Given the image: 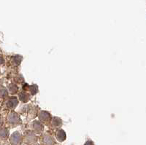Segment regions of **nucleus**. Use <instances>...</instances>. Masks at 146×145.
Masks as SVG:
<instances>
[{"label": "nucleus", "instance_id": "f257e3e1", "mask_svg": "<svg viewBox=\"0 0 146 145\" xmlns=\"http://www.w3.org/2000/svg\"><path fill=\"white\" fill-rule=\"evenodd\" d=\"M17 104H18V101H17L16 99H11L7 103V106L9 107H11V108H14Z\"/></svg>", "mask_w": 146, "mask_h": 145}, {"label": "nucleus", "instance_id": "f03ea898", "mask_svg": "<svg viewBox=\"0 0 146 145\" xmlns=\"http://www.w3.org/2000/svg\"><path fill=\"white\" fill-rule=\"evenodd\" d=\"M49 117H50V115L46 112H41V114L40 115V118L41 120H48Z\"/></svg>", "mask_w": 146, "mask_h": 145}, {"label": "nucleus", "instance_id": "7ed1b4c3", "mask_svg": "<svg viewBox=\"0 0 146 145\" xmlns=\"http://www.w3.org/2000/svg\"><path fill=\"white\" fill-rule=\"evenodd\" d=\"M19 97H20L21 100L22 101H24V102L27 101L29 99V96L27 93H21Z\"/></svg>", "mask_w": 146, "mask_h": 145}]
</instances>
